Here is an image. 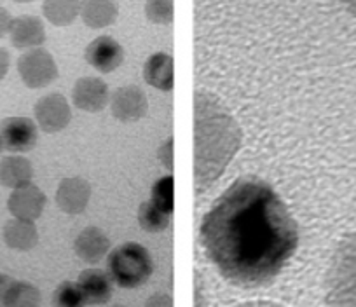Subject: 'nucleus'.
Listing matches in <instances>:
<instances>
[{"label":"nucleus","instance_id":"2eb2a0df","mask_svg":"<svg viewBox=\"0 0 356 307\" xmlns=\"http://www.w3.org/2000/svg\"><path fill=\"white\" fill-rule=\"evenodd\" d=\"M75 254L88 264H98L111 248V240L98 227H86L75 240Z\"/></svg>","mask_w":356,"mask_h":307},{"label":"nucleus","instance_id":"9b49d317","mask_svg":"<svg viewBox=\"0 0 356 307\" xmlns=\"http://www.w3.org/2000/svg\"><path fill=\"white\" fill-rule=\"evenodd\" d=\"M46 194L35 183H26L13 190L8 199V210L15 218L35 222L46 208Z\"/></svg>","mask_w":356,"mask_h":307},{"label":"nucleus","instance_id":"c85d7f7f","mask_svg":"<svg viewBox=\"0 0 356 307\" xmlns=\"http://www.w3.org/2000/svg\"><path fill=\"white\" fill-rule=\"evenodd\" d=\"M9 67H11V56H9L8 49L0 47V81L8 75Z\"/></svg>","mask_w":356,"mask_h":307},{"label":"nucleus","instance_id":"ddd939ff","mask_svg":"<svg viewBox=\"0 0 356 307\" xmlns=\"http://www.w3.org/2000/svg\"><path fill=\"white\" fill-rule=\"evenodd\" d=\"M11 44L16 49H35L40 47L46 40V28L42 19L37 16L25 15L13 19L11 26Z\"/></svg>","mask_w":356,"mask_h":307},{"label":"nucleus","instance_id":"6e6552de","mask_svg":"<svg viewBox=\"0 0 356 307\" xmlns=\"http://www.w3.org/2000/svg\"><path fill=\"white\" fill-rule=\"evenodd\" d=\"M111 112L121 122L140 121L149 112L145 91L138 86L118 88L111 97Z\"/></svg>","mask_w":356,"mask_h":307},{"label":"nucleus","instance_id":"f3484780","mask_svg":"<svg viewBox=\"0 0 356 307\" xmlns=\"http://www.w3.org/2000/svg\"><path fill=\"white\" fill-rule=\"evenodd\" d=\"M118 16L115 0H81V18L89 28H107L118 22Z\"/></svg>","mask_w":356,"mask_h":307},{"label":"nucleus","instance_id":"2f4dec72","mask_svg":"<svg viewBox=\"0 0 356 307\" xmlns=\"http://www.w3.org/2000/svg\"><path fill=\"white\" fill-rule=\"evenodd\" d=\"M342 2H344L346 8H348L349 11L356 16V0H342Z\"/></svg>","mask_w":356,"mask_h":307},{"label":"nucleus","instance_id":"6ab92c4d","mask_svg":"<svg viewBox=\"0 0 356 307\" xmlns=\"http://www.w3.org/2000/svg\"><path fill=\"white\" fill-rule=\"evenodd\" d=\"M32 163L25 156H6L0 161V183L4 187L15 190L26 183H32Z\"/></svg>","mask_w":356,"mask_h":307},{"label":"nucleus","instance_id":"f704fd0d","mask_svg":"<svg viewBox=\"0 0 356 307\" xmlns=\"http://www.w3.org/2000/svg\"><path fill=\"white\" fill-rule=\"evenodd\" d=\"M115 307H126V306H115Z\"/></svg>","mask_w":356,"mask_h":307},{"label":"nucleus","instance_id":"473e14b6","mask_svg":"<svg viewBox=\"0 0 356 307\" xmlns=\"http://www.w3.org/2000/svg\"><path fill=\"white\" fill-rule=\"evenodd\" d=\"M15 2H18V4H30L33 0H15Z\"/></svg>","mask_w":356,"mask_h":307},{"label":"nucleus","instance_id":"dca6fc26","mask_svg":"<svg viewBox=\"0 0 356 307\" xmlns=\"http://www.w3.org/2000/svg\"><path fill=\"white\" fill-rule=\"evenodd\" d=\"M143 79L159 91H171L175 86L173 58L168 53H156L143 65Z\"/></svg>","mask_w":356,"mask_h":307},{"label":"nucleus","instance_id":"9d476101","mask_svg":"<svg viewBox=\"0 0 356 307\" xmlns=\"http://www.w3.org/2000/svg\"><path fill=\"white\" fill-rule=\"evenodd\" d=\"M86 61L102 74L118 70L124 61V49L111 35H100L88 44L84 51Z\"/></svg>","mask_w":356,"mask_h":307},{"label":"nucleus","instance_id":"423d86ee","mask_svg":"<svg viewBox=\"0 0 356 307\" xmlns=\"http://www.w3.org/2000/svg\"><path fill=\"white\" fill-rule=\"evenodd\" d=\"M0 140L9 152H30L39 142L37 122L30 117H6L0 122Z\"/></svg>","mask_w":356,"mask_h":307},{"label":"nucleus","instance_id":"f8f14e48","mask_svg":"<svg viewBox=\"0 0 356 307\" xmlns=\"http://www.w3.org/2000/svg\"><path fill=\"white\" fill-rule=\"evenodd\" d=\"M89 199H91V185L81 176L63 179L56 189V204L63 213H82L88 208Z\"/></svg>","mask_w":356,"mask_h":307},{"label":"nucleus","instance_id":"412c9836","mask_svg":"<svg viewBox=\"0 0 356 307\" xmlns=\"http://www.w3.org/2000/svg\"><path fill=\"white\" fill-rule=\"evenodd\" d=\"M42 15L54 26H68L81 15V0H44Z\"/></svg>","mask_w":356,"mask_h":307},{"label":"nucleus","instance_id":"c756f323","mask_svg":"<svg viewBox=\"0 0 356 307\" xmlns=\"http://www.w3.org/2000/svg\"><path fill=\"white\" fill-rule=\"evenodd\" d=\"M236 307H283L280 304L275 302H269V300H252V302H245L241 306H236Z\"/></svg>","mask_w":356,"mask_h":307},{"label":"nucleus","instance_id":"5701e85b","mask_svg":"<svg viewBox=\"0 0 356 307\" xmlns=\"http://www.w3.org/2000/svg\"><path fill=\"white\" fill-rule=\"evenodd\" d=\"M150 203L156 204L164 213L171 215L175 208V182L173 176L168 175L157 180L150 192Z\"/></svg>","mask_w":356,"mask_h":307},{"label":"nucleus","instance_id":"39448f33","mask_svg":"<svg viewBox=\"0 0 356 307\" xmlns=\"http://www.w3.org/2000/svg\"><path fill=\"white\" fill-rule=\"evenodd\" d=\"M18 72L23 84L30 90H40L58 79L56 60L42 47L26 51L18 60Z\"/></svg>","mask_w":356,"mask_h":307},{"label":"nucleus","instance_id":"7c9ffc66","mask_svg":"<svg viewBox=\"0 0 356 307\" xmlns=\"http://www.w3.org/2000/svg\"><path fill=\"white\" fill-rule=\"evenodd\" d=\"M9 281H11V278H9V276H4L2 272H0V299H2V295H4V290H6V286L9 285Z\"/></svg>","mask_w":356,"mask_h":307},{"label":"nucleus","instance_id":"bb28decb","mask_svg":"<svg viewBox=\"0 0 356 307\" xmlns=\"http://www.w3.org/2000/svg\"><path fill=\"white\" fill-rule=\"evenodd\" d=\"M13 16L11 13L8 11L6 8H0V39L6 35H9L11 32V26H13Z\"/></svg>","mask_w":356,"mask_h":307},{"label":"nucleus","instance_id":"f03ea898","mask_svg":"<svg viewBox=\"0 0 356 307\" xmlns=\"http://www.w3.org/2000/svg\"><path fill=\"white\" fill-rule=\"evenodd\" d=\"M241 128L220 100L207 91L194 98V180L197 192L224 173L241 147Z\"/></svg>","mask_w":356,"mask_h":307},{"label":"nucleus","instance_id":"393cba45","mask_svg":"<svg viewBox=\"0 0 356 307\" xmlns=\"http://www.w3.org/2000/svg\"><path fill=\"white\" fill-rule=\"evenodd\" d=\"M145 16L154 25H170L175 18L173 0H147Z\"/></svg>","mask_w":356,"mask_h":307},{"label":"nucleus","instance_id":"a211bd4d","mask_svg":"<svg viewBox=\"0 0 356 307\" xmlns=\"http://www.w3.org/2000/svg\"><path fill=\"white\" fill-rule=\"evenodd\" d=\"M4 241L11 250L30 251L39 243V231L33 222L13 218L4 225Z\"/></svg>","mask_w":356,"mask_h":307},{"label":"nucleus","instance_id":"a878e982","mask_svg":"<svg viewBox=\"0 0 356 307\" xmlns=\"http://www.w3.org/2000/svg\"><path fill=\"white\" fill-rule=\"evenodd\" d=\"M145 307H173V300L166 293H154L145 302Z\"/></svg>","mask_w":356,"mask_h":307},{"label":"nucleus","instance_id":"72a5a7b5","mask_svg":"<svg viewBox=\"0 0 356 307\" xmlns=\"http://www.w3.org/2000/svg\"><path fill=\"white\" fill-rule=\"evenodd\" d=\"M2 147L4 145H2V140H0V152H2Z\"/></svg>","mask_w":356,"mask_h":307},{"label":"nucleus","instance_id":"20e7f679","mask_svg":"<svg viewBox=\"0 0 356 307\" xmlns=\"http://www.w3.org/2000/svg\"><path fill=\"white\" fill-rule=\"evenodd\" d=\"M154 271L149 250L138 243H124L108 255V276L122 288L145 285Z\"/></svg>","mask_w":356,"mask_h":307},{"label":"nucleus","instance_id":"f257e3e1","mask_svg":"<svg viewBox=\"0 0 356 307\" xmlns=\"http://www.w3.org/2000/svg\"><path fill=\"white\" fill-rule=\"evenodd\" d=\"M201 241L229 283L260 288L271 285L293 257L299 229L269 183L241 176L204 215Z\"/></svg>","mask_w":356,"mask_h":307},{"label":"nucleus","instance_id":"4468645a","mask_svg":"<svg viewBox=\"0 0 356 307\" xmlns=\"http://www.w3.org/2000/svg\"><path fill=\"white\" fill-rule=\"evenodd\" d=\"M77 285L84 293L86 302L91 306L107 304L112 297V278L102 269H86L79 274Z\"/></svg>","mask_w":356,"mask_h":307},{"label":"nucleus","instance_id":"4be33fe9","mask_svg":"<svg viewBox=\"0 0 356 307\" xmlns=\"http://www.w3.org/2000/svg\"><path fill=\"white\" fill-rule=\"evenodd\" d=\"M170 218L171 215L164 213L163 210H159L150 201H145V203L140 204L138 222L143 231H147V233H163L164 229L170 225Z\"/></svg>","mask_w":356,"mask_h":307},{"label":"nucleus","instance_id":"aec40b11","mask_svg":"<svg viewBox=\"0 0 356 307\" xmlns=\"http://www.w3.org/2000/svg\"><path fill=\"white\" fill-rule=\"evenodd\" d=\"M40 292L29 281L13 279L6 286L4 295L0 299V307H39Z\"/></svg>","mask_w":356,"mask_h":307},{"label":"nucleus","instance_id":"1a4fd4ad","mask_svg":"<svg viewBox=\"0 0 356 307\" xmlns=\"http://www.w3.org/2000/svg\"><path fill=\"white\" fill-rule=\"evenodd\" d=\"M72 101L79 110L98 114L111 101L107 83L100 77H81L72 90Z\"/></svg>","mask_w":356,"mask_h":307},{"label":"nucleus","instance_id":"7ed1b4c3","mask_svg":"<svg viewBox=\"0 0 356 307\" xmlns=\"http://www.w3.org/2000/svg\"><path fill=\"white\" fill-rule=\"evenodd\" d=\"M325 300L328 307H356V233L335 248L325 278Z\"/></svg>","mask_w":356,"mask_h":307},{"label":"nucleus","instance_id":"b1692460","mask_svg":"<svg viewBox=\"0 0 356 307\" xmlns=\"http://www.w3.org/2000/svg\"><path fill=\"white\" fill-rule=\"evenodd\" d=\"M84 293L75 281H63L53 293V307H84Z\"/></svg>","mask_w":356,"mask_h":307},{"label":"nucleus","instance_id":"cd10ccee","mask_svg":"<svg viewBox=\"0 0 356 307\" xmlns=\"http://www.w3.org/2000/svg\"><path fill=\"white\" fill-rule=\"evenodd\" d=\"M159 158L168 169H173V138H170L166 145H163Z\"/></svg>","mask_w":356,"mask_h":307},{"label":"nucleus","instance_id":"0eeeda50","mask_svg":"<svg viewBox=\"0 0 356 307\" xmlns=\"http://www.w3.org/2000/svg\"><path fill=\"white\" fill-rule=\"evenodd\" d=\"M37 126L44 133H60L70 124L72 110L61 93H49L40 98L33 107Z\"/></svg>","mask_w":356,"mask_h":307}]
</instances>
